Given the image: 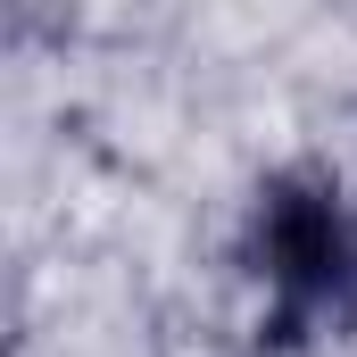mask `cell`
<instances>
[{
    "mask_svg": "<svg viewBox=\"0 0 357 357\" xmlns=\"http://www.w3.org/2000/svg\"><path fill=\"white\" fill-rule=\"evenodd\" d=\"M241 274L258 282V349L307 357L357 341V183L324 158L274 167L241 208Z\"/></svg>",
    "mask_w": 357,
    "mask_h": 357,
    "instance_id": "cell-1",
    "label": "cell"
}]
</instances>
